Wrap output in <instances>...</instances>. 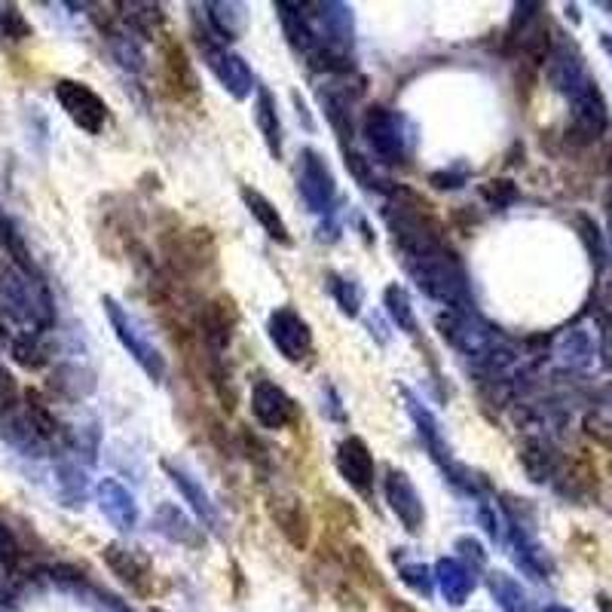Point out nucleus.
Returning <instances> with one entry per match:
<instances>
[{
  "label": "nucleus",
  "instance_id": "obj_1",
  "mask_svg": "<svg viewBox=\"0 0 612 612\" xmlns=\"http://www.w3.org/2000/svg\"><path fill=\"white\" fill-rule=\"evenodd\" d=\"M0 313L13 319L22 334H43L55 322L53 294L37 270L22 260L0 264Z\"/></svg>",
  "mask_w": 612,
  "mask_h": 612
},
{
  "label": "nucleus",
  "instance_id": "obj_2",
  "mask_svg": "<svg viewBox=\"0 0 612 612\" xmlns=\"http://www.w3.org/2000/svg\"><path fill=\"white\" fill-rule=\"evenodd\" d=\"M362 132H365L367 148L374 150V157L383 165L410 163V153H414V126L398 110L374 105L365 114Z\"/></svg>",
  "mask_w": 612,
  "mask_h": 612
},
{
  "label": "nucleus",
  "instance_id": "obj_3",
  "mask_svg": "<svg viewBox=\"0 0 612 612\" xmlns=\"http://www.w3.org/2000/svg\"><path fill=\"white\" fill-rule=\"evenodd\" d=\"M101 307H105V315H108L110 328H114V334H117V341H120L122 350L132 355V362H136V365L144 371V374H148L150 380L163 383L165 380V355L157 350V343L150 341L144 325H141L136 315L122 307L120 300L110 298V294L101 298Z\"/></svg>",
  "mask_w": 612,
  "mask_h": 612
},
{
  "label": "nucleus",
  "instance_id": "obj_4",
  "mask_svg": "<svg viewBox=\"0 0 612 612\" xmlns=\"http://www.w3.org/2000/svg\"><path fill=\"white\" fill-rule=\"evenodd\" d=\"M441 337L460 350L469 358H477V362H487V365H496V355H505L496 343V331L487 328L481 319H475V313H465V310H448V313H438L436 319Z\"/></svg>",
  "mask_w": 612,
  "mask_h": 612
},
{
  "label": "nucleus",
  "instance_id": "obj_5",
  "mask_svg": "<svg viewBox=\"0 0 612 612\" xmlns=\"http://www.w3.org/2000/svg\"><path fill=\"white\" fill-rule=\"evenodd\" d=\"M55 101L62 105V110L68 114V120L83 129L86 136H101L108 126V101L98 96L89 83L83 80H65L55 83Z\"/></svg>",
  "mask_w": 612,
  "mask_h": 612
},
{
  "label": "nucleus",
  "instance_id": "obj_6",
  "mask_svg": "<svg viewBox=\"0 0 612 612\" xmlns=\"http://www.w3.org/2000/svg\"><path fill=\"white\" fill-rule=\"evenodd\" d=\"M298 191L303 205L313 215H328L337 200V178L328 165L325 153L315 148H303L298 157Z\"/></svg>",
  "mask_w": 612,
  "mask_h": 612
},
{
  "label": "nucleus",
  "instance_id": "obj_7",
  "mask_svg": "<svg viewBox=\"0 0 612 612\" xmlns=\"http://www.w3.org/2000/svg\"><path fill=\"white\" fill-rule=\"evenodd\" d=\"M267 334L276 353L291 365H300L313 355V328L294 307H276L267 319Z\"/></svg>",
  "mask_w": 612,
  "mask_h": 612
},
{
  "label": "nucleus",
  "instance_id": "obj_8",
  "mask_svg": "<svg viewBox=\"0 0 612 612\" xmlns=\"http://www.w3.org/2000/svg\"><path fill=\"white\" fill-rule=\"evenodd\" d=\"M251 417L258 420L260 429L279 432L300 420V410L279 383L258 380L251 386Z\"/></svg>",
  "mask_w": 612,
  "mask_h": 612
},
{
  "label": "nucleus",
  "instance_id": "obj_9",
  "mask_svg": "<svg viewBox=\"0 0 612 612\" xmlns=\"http://www.w3.org/2000/svg\"><path fill=\"white\" fill-rule=\"evenodd\" d=\"M383 493H386V503L393 508V515L401 520V527L417 536L426 530V505H422L420 490L414 487L408 472L401 469H389L383 477Z\"/></svg>",
  "mask_w": 612,
  "mask_h": 612
},
{
  "label": "nucleus",
  "instance_id": "obj_10",
  "mask_svg": "<svg viewBox=\"0 0 612 612\" xmlns=\"http://www.w3.org/2000/svg\"><path fill=\"white\" fill-rule=\"evenodd\" d=\"M200 46L205 50V62H208L212 74L218 77L221 86H224L236 101H245L251 93H258V86H255V71L248 68V62H245L243 55L233 53L227 46H215L208 37H205V43H200Z\"/></svg>",
  "mask_w": 612,
  "mask_h": 612
},
{
  "label": "nucleus",
  "instance_id": "obj_11",
  "mask_svg": "<svg viewBox=\"0 0 612 612\" xmlns=\"http://www.w3.org/2000/svg\"><path fill=\"white\" fill-rule=\"evenodd\" d=\"M334 465H337L343 481H346L358 496L371 500L374 484H377V463H374V453L367 448L365 438H343L341 448H337V457H334Z\"/></svg>",
  "mask_w": 612,
  "mask_h": 612
},
{
  "label": "nucleus",
  "instance_id": "obj_12",
  "mask_svg": "<svg viewBox=\"0 0 612 612\" xmlns=\"http://www.w3.org/2000/svg\"><path fill=\"white\" fill-rule=\"evenodd\" d=\"M101 560L108 563V570L120 579L122 586L129 591H136L141 598H148L150 586H153V563L150 558L141 551V548H132V545L122 543H110L101 548Z\"/></svg>",
  "mask_w": 612,
  "mask_h": 612
},
{
  "label": "nucleus",
  "instance_id": "obj_13",
  "mask_svg": "<svg viewBox=\"0 0 612 612\" xmlns=\"http://www.w3.org/2000/svg\"><path fill=\"white\" fill-rule=\"evenodd\" d=\"M548 83L558 89L560 96L576 98L594 83V77L588 74L586 58L572 43H558V46H551V55H548Z\"/></svg>",
  "mask_w": 612,
  "mask_h": 612
},
{
  "label": "nucleus",
  "instance_id": "obj_14",
  "mask_svg": "<svg viewBox=\"0 0 612 612\" xmlns=\"http://www.w3.org/2000/svg\"><path fill=\"white\" fill-rule=\"evenodd\" d=\"M401 395H405V408H408L410 420L417 426V436H420V441L426 444V450H429V457L441 465V472H448L457 460H453V453H450V444L444 441L441 422H438V417L432 410L426 408V401H420V395L414 393V389L401 386Z\"/></svg>",
  "mask_w": 612,
  "mask_h": 612
},
{
  "label": "nucleus",
  "instance_id": "obj_15",
  "mask_svg": "<svg viewBox=\"0 0 612 612\" xmlns=\"http://www.w3.org/2000/svg\"><path fill=\"white\" fill-rule=\"evenodd\" d=\"M163 472L169 475V481L175 484L178 493L184 496V503L191 505V512L200 517V524L208 527L212 533H224V520H221V512L218 505L212 503V496H208V490L196 481V477L184 469V465H175L163 460Z\"/></svg>",
  "mask_w": 612,
  "mask_h": 612
},
{
  "label": "nucleus",
  "instance_id": "obj_16",
  "mask_svg": "<svg viewBox=\"0 0 612 612\" xmlns=\"http://www.w3.org/2000/svg\"><path fill=\"white\" fill-rule=\"evenodd\" d=\"M270 517L272 524L279 527V533L286 536L288 543L294 545L298 551H303L310 539H313V520H310V512L303 508L298 496H291V493H276L270 503Z\"/></svg>",
  "mask_w": 612,
  "mask_h": 612
},
{
  "label": "nucleus",
  "instance_id": "obj_17",
  "mask_svg": "<svg viewBox=\"0 0 612 612\" xmlns=\"http://www.w3.org/2000/svg\"><path fill=\"white\" fill-rule=\"evenodd\" d=\"M570 108L572 132H579L582 141H594L610 129V108H606V98L598 89V83H591L579 96L570 98Z\"/></svg>",
  "mask_w": 612,
  "mask_h": 612
},
{
  "label": "nucleus",
  "instance_id": "obj_18",
  "mask_svg": "<svg viewBox=\"0 0 612 612\" xmlns=\"http://www.w3.org/2000/svg\"><path fill=\"white\" fill-rule=\"evenodd\" d=\"M96 500H98V508H101V515L108 517L117 530L120 533L136 530L138 517H141L138 515V503H136V496L122 487L120 481H114V477H101L96 487Z\"/></svg>",
  "mask_w": 612,
  "mask_h": 612
},
{
  "label": "nucleus",
  "instance_id": "obj_19",
  "mask_svg": "<svg viewBox=\"0 0 612 612\" xmlns=\"http://www.w3.org/2000/svg\"><path fill=\"white\" fill-rule=\"evenodd\" d=\"M163 80L169 86V93L178 98H193L200 93V80H196V71H193L191 55L184 53V46L175 41L163 43Z\"/></svg>",
  "mask_w": 612,
  "mask_h": 612
},
{
  "label": "nucleus",
  "instance_id": "obj_20",
  "mask_svg": "<svg viewBox=\"0 0 612 612\" xmlns=\"http://www.w3.org/2000/svg\"><path fill=\"white\" fill-rule=\"evenodd\" d=\"M436 586L450 606H463L475 591V570L465 567L460 558H441L436 563Z\"/></svg>",
  "mask_w": 612,
  "mask_h": 612
},
{
  "label": "nucleus",
  "instance_id": "obj_21",
  "mask_svg": "<svg viewBox=\"0 0 612 612\" xmlns=\"http://www.w3.org/2000/svg\"><path fill=\"white\" fill-rule=\"evenodd\" d=\"M255 122H258V132L264 138L267 150H270L272 160H282V153H286V132H282L276 96H272L267 86H258V96H255Z\"/></svg>",
  "mask_w": 612,
  "mask_h": 612
},
{
  "label": "nucleus",
  "instance_id": "obj_22",
  "mask_svg": "<svg viewBox=\"0 0 612 612\" xmlns=\"http://www.w3.org/2000/svg\"><path fill=\"white\" fill-rule=\"evenodd\" d=\"M239 196H243V203H245V208H248V215L258 221L260 230L267 233L272 243H276V245H291V243H294V239H291V230H288L286 218L279 215V208H276V205H272L270 200L264 196V193L245 184L243 191H239Z\"/></svg>",
  "mask_w": 612,
  "mask_h": 612
},
{
  "label": "nucleus",
  "instance_id": "obj_23",
  "mask_svg": "<svg viewBox=\"0 0 612 612\" xmlns=\"http://www.w3.org/2000/svg\"><path fill=\"white\" fill-rule=\"evenodd\" d=\"M512 530H515V536H512V551H515L517 567L527 572L530 579H536V582L548 579L555 572V560L548 558V551L533 539L530 533L517 530V527H512Z\"/></svg>",
  "mask_w": 612,
  "mask_h": 612
},
{
  "label": "nucleus",
  "instance_id": "obj_24",
  "mask_svg": "<svg viewBox=\"0 0 612 612\" xmlns=\"http://www.w3.org/2000/svg\"><path fill=\"white\" fill-rule=\"evenodd\" d=\"M319 101L325 108V117L331 122V129L346 141L353 138V105L355 96H350L341 83H328L325 89H319Z\"/></svg>",
  "mask_w": 612,
  "mask_h": 612
},
{
  "label": "nucleus",
  "instance_id": "obj_25",
  "mask_svg": "<svg viewBox=\"0 0 612 612\" xmlns=\"http://www.w3.org/2000/svg\"><path fill=\"white\" fill-rule=\"evenodd\" d=\"M157 530L163 533L165 539H172V543H181L187 545V548H200L205 543V536L200 533V527H193L191 517L184 515V512H178L172 503H163L157 508Z\"/></svg>",
  "mask_w": 612,
  "mask_h": 612
},
{
  "label": "nucleus",
  "instance_id": "obj_26",
  "mask_svg": "<svg viewBox=\"0 0 612 612\" xmlns=\"http://www.w3.org/2000/svg\"><path fill=\"white\" fill-rule=\"evenodd\" d=\"M520 463H524V472L530 475V481L545 484V481H551V477L558 475L560 453L545 438H533L520 450Z\"/></svg>",
  "mask_w": 612,
  "mask_h": 612
},
{
  "label": "nucleus",
  "instance_id": "obj_27",
  "mask_svg": "<svg viewBox=\"0 0 612 612\" xmlns=\"http://www.w3.org/2000/svg\"><path fill=\"white\" fill-rule=\"evenodd\" d=\"M205 15H208L212 31H215L218 37H224V41L243 37L245 22H248V13H245L243 3H227V0H212V3H205Z\"/></svg>",
  "mask_w": 612,
  "mask_h": 612
},
{
  "label": "nucleus",
  "instance_id": "obj_28",
  "mask_svg": "<svg viewBox=\"0 0 612 612\" xmlns=\"http://www.w3.org/2000/svg\"><path fill=\"white\" fill-rule=\"evenodd\" d=\"M383 307H386V315L393 319L398 331H405L408 337L420 334V322H417V313H414L410 294L398 282L386 286V291H383Z\"/></svg>",
  "mask_w": 612,
  "mask_h": 612
},
{
  "label": "nucleus",
  "instance_id": "obj_29",
  "mask_svg": "<svg viewBox=\"0 0 612 612\" xmlns=\"http://www.w3.org/2000/svg\"><path fill=\"white\" fill-rule=\"evenodd\" d=\"M487 588L503 612H527V591L508 572H490Z\"/></svg>",
  "mask_w": 612,
  "mask_h": 612
},
{
  "label": "nucleus",
  "instance_id": "obj_30",
  "mask_svg": "<svg viewBox=\"0 0 612 612\" xmlns=\"http://www.w3.org/2000/svg\"><path fill=\"white\" fill-rule=\"evenodd\" d=\"M328 288H331V298L337 300V307H341L343 315H355L362 313V300H365V291L362 286L350 279V276H337V272H328Z\"/></svg>",
  "mask_w": 612,
  "mask_h": 612
},
{
  "label": "nucleus",
  "instance_id": "obj_31",
  "mask_svg": "<svg viewBox=\"0 0 612 612\" xmlns=\"http://www.w3.org/2000/svg\"><path fill=\"white\" fill-rule=\"evenodd\" d=\"M346 169L353 172V178L365 187V191H377V193H389V181H383L377 172H374V163L365 160L362 153H355V150H346Z\"/></svg>",
  "mask_w": 612,
  "mask_h": 612
},
{
  "label": "nucleus",
  "instance_id": "obj_32",
  "mask_svg": "<svg viewBox=\"0 0 612 612\" xmlns=\"http://www.w3.org/2000/svg\"><path fill=\"white\" fill-rule=\"evenodd\" d=\"M398 576H401V582H405L410 591H417L420 598H432V591H436V572L429 570L426 563H420V560L401 563V567H398Z\"/></svg>",
  "mask_w": 612,
  "mask_h": 612
},
{
  "label": "nucleus",
  "instance_id": "obj_33",
  "mask_svg": "<svg viewBox=\"0 0 612 612\" xmlns=\"http://www.w3.org/2000/svg\"><path fill=\"white\" fill-rule=\"evenodd\" d=\"M110 43H114V55H117V62H120L122 68L144 71V53H141V46L132 41V34H114Z\"/></svg>",
  "mask_w": 612,
  "mask_h": 612
},
{
  "label": "nucleus",
  "instance_id": "obj_34",
  "mask_svg": "<svg viewBox=\"0 0 612 612\" xmlns=\"http://www.w3.org/2000/svg\"><path fill=\"white\" fill-rule=\"evenodd\" d=\"M0 34L10 37V41H28V37H31L28 19L19 13V7H13V3L0 7Z\"/></svg>",
  "mask_w": 612,
  "mask_h": 612
},
{
  "label": "nucleus",
  "instance_id": "obj_35",
  "mask_svg": "<svg viewBox=\"0 0 612 612\" xmlns=\"http://www.w3.org/2000/svg\"><path fill=\"white\" fill-rule=\"evenodd\" d=\"M58 484H62V496L68 500V505H80L83 493H86V481L77 465H62L58 469Z\"/></svg>",
  "mask_w": 612,
  "mask_h": 612
},
{
  "label": "nucleus",
  "instance_id": "obj_36",
  "mask_svg": "<svg viewBox=\"0 0 612 612\" xmlns=\"http://www.w3.org/2000/svg\"><path fill=\"white\" fill-rule=\"evenodd\" d=\"M481 196H484L493 208H508V205L517 200V187L512 181L493 178V181H487V184L481 187Z\"/></svg>",
  "mask_w": 612,
  "mask_h": 612
},
{
  "label": "nucleus",
  "instance_id": "obj_37",
  "mask_svg": "<svg viewBox=\"0 0 612 612\" xmlns=\"http://www.w3.org/2000/svg\"><path fill=\"white\" fill-rule=\"evenodd\" d=\"M19 405H22V398H19V383H15V377L7 367L0 365V420H3L7 414H13Z\"/></svg>",
  "mask_w": 612,
  "mask_h": 612
},
{
  "label": "nucleus",
  "instance_id": "obj_38",
  "mask_svg": "<svg viewBox=\"0 0 612 612\" xmlns=\"http://www.w3.org/2000/svg\"><path fill=\"white\" fill-rule=\"evenodd\" d=\"M19 558H22L19 539H15V533L10 530V524H7V520L0 517V563L13 570L15 563H19Z\"/></svg>",
  "mask_w": 612,
  "mask_h": 612
},
{
  "label": "nucleus",
  "instance_id": "obj_39",
  "mask_svg": "<svg viewBox=\"0 0 612 612\" xmlns=\"http://www.w3.org/2000/svg\"><path fill=\"white\" fill-rule=\"evenodd\" d=\"M563 358L570 362V365H588V355H591V343H588V337L582 334V331H576V334H570L567 341H563Z\"/></svg>",
  "mask_w": 612,
  "mask_h": 612
},
{
  "label": "nucleus",
  "instance_id": "obj_40",
  "mask_svg": "<svg viewBox=\"0 0 612 612\" xmlns=\"http://www.w3.org/2000/svg\"><path fill=\"white\" fill-rule=\"evenodd\" d=\"M579 230H582V239H586V245H588V251H591V260L594 264H603V233H600V227L594 224L591 218H579Z\"/></svg>",
  "mask_w": 612,
  "mask_h": 612
},
{
  "label": "nucleus",
  "instance_id": "obj_41",
  "mask_svg": "<svg viewBox=\"0 0 612 612\" xmlns=\"http://www.w3.org/2000/svg\"><path fill=\"white\" fill-rule=\"evenodd\" d=\"M465 181H469V172H465V169H441V172H432V175H429V184L438 187V191H460Z\"/></svg>",
  "mask_w": 612,
  "mask_h": 612
},
{
  "label": "nucleus",
  "instance_id": "obj_42",
  "mask_svg": "<svg viewBox=\"0 0 612 612\" xmlns=\"http://www.w3.org/2000/svg\"><path fill=\"white\" fill-rule=\"evenodd\" d=\"M457 551H460L465 560H475V567H484V563H487V551H484L481 543L472 539V536H460V539H457Z\"/></svg>",
  "mask_w": 612,
  "mask_h": 612
},
{
  "label": "nucleus",
  "instance_id": "obj_43",
  "mask_svg": "<svg viewBox=\"0 0 612 612\" xmlns=\"http://www.w3.org/2000/svg\"><path fill=\"white\" fill-rule=\"evenodd\" d=\"M588 426V436H594L600 441V444H606V448H612V422L603 420L600 414H591L586 420Z\"/></svg>",
  "mask_w": 612,
  "mask_h": 612
},
{
  "label": "nucleus",
  "instance_id": "obj_44",
  "mask_svg": "<svg viewBox=\"0 0 612 612\" xmlns=\"http://www.w3.org/2000/svg\"><path fill=\"white\" fill-rule=\"evenodd\" d=\"M600 50H603V53L612 58V34H610V31H603V34H600Z\"/></svg>",
  "mask_w": 612,
  "mask_h": 612
},
{
  "label": "nucleus",
  "instance_id": "obj_45",
  "mask_svg": "<svg viewBox=\"0 0 612 612\" xmlns=\"http://www.w3.org/2000/svg\"><path fill=\"white\" fill-rule=\"evenodd\" d=\"M598 603H600V612H612V600L606 598V594H600Z\"/></svg>",
  "mask_w": 612,
  "mask_h": 612
},
{
  "label": "nucleus",
  "instance_id": "obj_46",
  "mask_svg": "<svg viewBox=\"0 0 612 612\" xmlns=\"http://www.w3.org/2000/svg\"><path fill=\"white\" fill-rule=\"evenodd\" d=\"M603 157H606V172H610L612 178V138H610V144H606V150H603Z\"/></svg>",
  "mask_w": 612,
  "mask_h": 612
},
{
  "label": "nucleus",
  "instance_id": "obj_47",
  "mask_svg": "<svg viewBox=\"0 0 612 612\" xmlns=\"http://www.w3.org/2000/svg\"><path fill=\"white\" fill-rule=\"evenodd\" d=\"M543 612H572V610H567V606H560V603H551V606H545Z\"/></svg>",
  "mask_w": 612,
  "mask_h": 612
},
{
  "label": "nucleus",
  "instance_id": "obj_48",
  "mask_svg": "<svg viewBox=\"0 0 612 612\" xmlns=\"http://www.w3.org/2000/svg\"><path fill=\"white\" fill-rule=\"evenodd\" d=\"M610 243H612V196H610Z\"/></svg>",
  "mask_w": 612,
  "mask_h": 612
},
{
  "label": "nucleus",
  "instance_id": "obj_49",
  "mask_svg": "<svg viewBox=\"0 0 612 612\" xmlns=\"http://www.w3.org/2000/svg\"><path fill=\"white\" fill-rule=\"evenodd\" d=\"M153 612H163V610H153Z\"/></svg>",
  "mask_w": 612,
  "mask_h": 612
}]
</instances>
